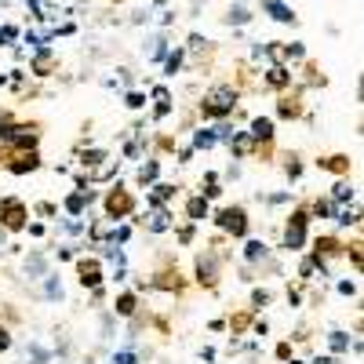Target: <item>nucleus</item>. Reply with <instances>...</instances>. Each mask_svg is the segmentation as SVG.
<instances>
[{"label": "nucleus", "instance_id": "f257e3e1", "mask_svg": "<svg viewBox=\"0 0 364 364\" xmlns=\"http://www.w3.org/2000/svg\"><path fill=\"white\" fill-rule=\"evenodd\" d=\"M219 223H223L226 230H233L237 237H240V233H245V230H248V223H245V211H240V208H226Z\"/></svg>", "mask_w": 364, "mask_h": 364}, {"label": "nucleus", "instance_id": "f03ea898", "mask_svg": "<svg viewBox=\"0 0 364 364\" xmlns=\"http://www.w3.org/2000/svg\"><path fill=\"white\" fill-rule=\"evenodd\" d=\"M233 99H237V95H230V91H219V95L204 106V113H226V109L233 106Z\"/></svg>", "mask_w": 364, "mask_h": 364}, {"label": "nucleus", "instance_id": "7ed1b4c3", "mask_svg": "<svg viewBox=\"0 0 364 364\" xmlns=\"http://www.w3.org/2000/svg\"><path fill=\"white\" fill-rule=\"evenodd\" d=\"M266 11L277 18V22H295V15H291V8L288 4H281V0H266Z\"/></svg>", "mask_w": 364, "mask_h": 364}, {"label": "nucleus", "instance_id": "20e7f679", "mask_svg": "<svg viewBox=\"0 0 364 364\" xmlns=\"http://www.w3.org/2000/svg\"><path fill=\"white\" fill-rule=\"evenodd\" d=\"M252 139H273V120L269 117L252 120Z\"/></svg>", "mask_w": 364, "mask_h": 364}, {"label": "nucleus", "instance_id": "39448f33", "mask_svg": "<svg viewBox=\"0 0 364 364\" xmlns=\"http://www.w3.org/2000/svg\"><path fill=\"white\" fill-rule=\"evenodd\" d=\"M80 273H84V277H80L84 284H99V266H84Z\"/></svg>", "mask_w": 364, "mask_h": 364}, {"label": "nucleus", "instance_id": "423d86ee", "mask_svg": "<svg viewBox=\"0 0 364 364\" xmlns=\"http://www.w3.org/2000/svg\"><path fill=\"white\" fill-rule=\"evenodd\" d=\"M178 66H182V51H175V55L168 58V77H175V73H178Z\"/></svg>", "mask_w": 364, "mask_h": 364}, {"label": "nucleus", "instance_id": "0eeeda50", "mask_svg": "<svg viewBox=\"0 0 364 364\" xmlns=\"http://www.w3.org/2000/svg\"><path fill=\"white\" fill-rule=\"evenodd\" d=\"M190 215H193V219L208 215V204H204V200H193V204H190Z\"/></svg>", "mask_w": 364, "mask_h": 364}, {"label": "nucleus", "instance_id": "6e6552de", "mask_svg": "<svg viewBox=\"0 0 364 364\" xmlns=\"http://www.w3.org/2000/svg\"><path fill=\"white\" fill-rule=\"evenodd\" d=\"M117 310H120V314H132V310H135V299H132V295H124V299H120V306H117Z\"/></svg>", "mask_w": 364, "mask_h": 364}, {"label": "nucleus", "instance_id": "1a4fd4ad", "mask_svg": "<svg viewBox=\"0 0 364 364\" xmlns=\"http://www.w3.org/2000/svg\"><path fill=\"white\" fill-rule=\"evenodd\" d=\"M211 142H215V135H211V132H200L197 135V146H211Z\"/></svg>", "mask_w": 364, "mask_h": 364}, {"label": "nucleus", "instance_id": "9d476101", "mask_svg": "<svg viewBox=\"0 0 364 364\" xmlns=\"http://www.w3.org/2000/svg\"><path fill=\"white\" fill-rule=\"evenodd\" d=\"M230 22H248V11H245V8H237V11L230 15Z\"/></svg>", "mask_w": 364, "mask_h": 364}, {"label": "nucleus", "instance_id": "9b49d317", "mask_svg": "<svg viewBox=\"0 0 364 364\" xmlns=\"http://www.w3.org/2000/svg\"><path fill=\"white\" fill-rule=\"evenodd\" d=\"M11 346V339H8V331H0V350H8Z\"/></svg>", "mask_w": 364, "mask_h": 364}, {"label": "nucleus", "instance_id": "f8f14e48", "mask_svg": "<svg viewBox=\"0 0 364 364\" xmlns=\"http://www.w3.org/2000/svg\"><path fill=\"white\" fill-rule=\"evenodd\" d=\"M117 364H135V357H128V353H124V357H117Z\"/></svg>", "mask_w": 364, "mask_h": 364}]
</instances>
